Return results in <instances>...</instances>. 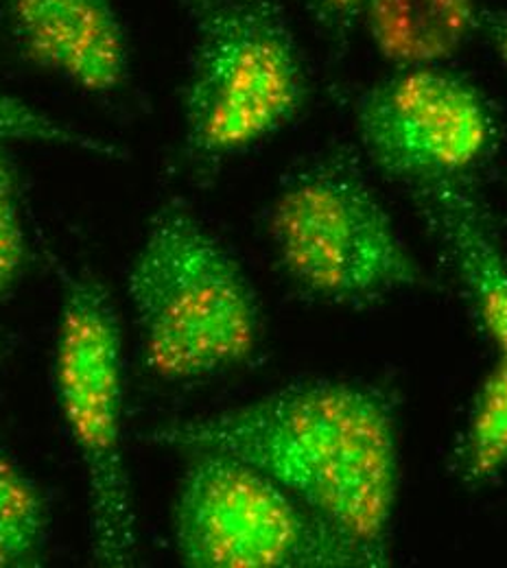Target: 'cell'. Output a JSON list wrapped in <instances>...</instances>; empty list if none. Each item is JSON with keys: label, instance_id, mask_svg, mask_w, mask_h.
Masks as SVG:
<instances>
[{"label": "cell", "instance_id": "cell-9", "mask_svg": "<svg viewBox=\"0 0 507 568\" xmlns=\"http://www.w3.org/2000/svg\"><path fill=\"white\" fill-rule=\"evenodd\" d=\"M412 195L473 302L497 358L507 361V252L488 216L462 182H437Z\"/></svg>", "mask_w": 507, "mask_h": 568}, {"label": "cell", "instance_id": "cell-13", "mask_svg": "<svg viewBox=\"0 0 507 568\" xmlns=\"http://www.w3.org/2000/svg\"><path fill=\"white\" fill-rule=\"evenodd\" d=\"M29 263V241L22 219L18 173L0 142V297L11 293L24 276Z\"/></svg>", "mask_w": 507, "mask_h": 568}, {"label": "cell", "instance_id": "cell-1", "mask_svg": "<svg viewBox=\"0 0 507 568\" xmlns=\"http://www.w3.org/2000/svg\"><path fill=\"white\" fill-rule=\"evenodd\" d=\"M153 446L234 455L389 565L403 455L396 403L376 385L311 378L211 416L158 426Z\"/></svg>", "mask_w": 507, "mask_h": 568}, {"label": "cell", "instance_id": "cell-11", "mask_svg": "<svg viewBox=\"0 0 507 568\" xmlns=\"http://www.w3.org/2000/svg\"><path fill=\"white\" fill-rule=\"evenodd\" d=\"M507 468V361L497 358L475 394L457 448V470L470 488L495 481Z\"/></svg>", "mask_w": 507, "mask_h": 568}, {"label": "cell", "instance_id": "cell-6", "mask_svg": "<svg viewBox=\"0 0 507 568\" xmlns=\"http://www.w3.org/2000/svg\"><path fill=\"white\" fill-rule=\"evenodd\" d=\"M173 505V540L191 568H376L256 466L219 450H189Z\"/></svg>", "mask_w": 507, "mask_h": 568}, {"label": "cell", "instance_id": "cell-7", "mask_svg": "<svg viewBox=\"0 0 507 568\" xmlns=\"http://www.w3.org/2000/svg\"><path fill=\"white\" fill-rule=\"evenodd\" d=\"M355 130L369 162L409 191L462 182L497 142L488 99L437 62L405 64L363 90Z\"/></svg>", "mask_w": 507, "mask_h": 568}, {"label": "cell", "instance_id": "cell-15", "mask_svg": "<svg viewBox=\"0 0 507 568\" xmlns=\"http://www.w3.org/2000/svg\"><path fill=\"white\" fill-rule=\"evenodd\" d=\"M481 27H484V36H486L488 44L495 49L497 58L501 60V64L507 71V9L484 13Z\"/></svg>", "mask_w": 507, "mask_h": 568}, {"label": "cell", "instance_id": "cell-4", "mask_svg": "<svg viewBox=\"0 0 507 568\" xmlns=\"http://www.w3.org/2000/svg\"><path fill=\"white\" fill-rule=\"evenodd\" d=\"M267 234L297 291L335 306H369L425 281L357 160L331 153L283 184Z\"/></svg>", "mask_w": 507, "mask_h": 568}, {"label": "cell", "instance_id": "cell-5", "mask_svg": "<svg viewBox=\"0 0 507 568\" xmlns=\"http://www.w3.org/2000/svg\"><path fill=\"white\" fill-rule=\"evenodd\" d=\"M53 385L85 475L92 560L134 567L139 529L125 459L123 337L110 291L88 272L64 278Z\"/></svg>", "mask_w": 507, "mask_h": 568}, {"label": "cell", "instance_id": "cell-14", "mask_svg": "<svg viewBox=\"0 0 507 568\" xmlns=\"http://www.w3.org/2000/svg\"><path fill=\"white\" fill-rule=\"evenodd\" d=\"M324 29L342 33L365 16L376 0H300Z\"/></svg>", "mask_w": 507, "mask_h": 568}, {"label": "cell", "instance_id": "cell-2", "mask_svg": "<svg viewBox=\"0 0 507 568\" xmlns=\"http://www.w3.org/2000/svg\"><path fill=\"white\" fill-rule=\"evenodd\" d=\"M128 297L149 374L197 383L252 361L263 320L239 261L173 200L153 214L128 274Z\"/></svg>", "mask_w": 507, "mask_h": 568}, {"label": "cell", "instance_id": "cell-8", "mask_svg": "<svg viewBox=\"0 0 507 568\" xmlns=\"http://www.w3.org/2000/svg\"><path fill=\"white\" fill-rule=\"evenodd\" d=\"M29 64L88 94H112L130 74V44L114 0H0Z\"/></svg>", "mask_w": 507, "mask_h": 568}, {"label": "cell", "instance_id": "cell-12", "mask_svg": "<svg viewBox=\"0 0 507 568\" xmlns=\"http://www.w3.org/2000/svg\"><path fill=\"white\" fill-rule=\"evenodd\" d=\"M0 142H38L62 149L94 153L101 158H123L114 142L79 130L71 123L36 108L33 103L0 88Z\"/></svg>", "mask_w": 507, "mask_h": 568}, {"label": "cell", "instance_id": "cell-10", "mask_svg": "<svg viewBox=\"0 0 507 568\" xmlns=\"http://www.w3.org/2000/svg\"><path fill=\"white\" fill-rule=\"evenodd\" d=\"M49 527L44 493L0 446V568L36 567L44 558Z\"/></svg>", "mask_w": 507, "mask_h": 568}, {"label": "cell", "instance_id": "cell-3", "mask_svg": "<svg viewBox=\"0 0 507 568\" xmlns=\"http://www.w3.org/2000/svg\"><path fill=\"white\" fill-rule=\"evenodd\" d=\"M191 33L184 151L217 169L285 130L308 99L290 16L276 0H180Z\"/></svg>", "mask_w": 507, "mask_h": 568}]
</instances>
